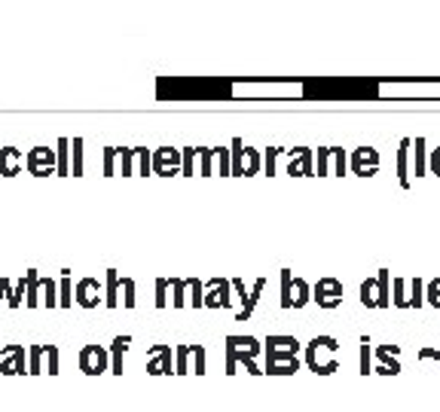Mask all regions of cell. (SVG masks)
<instances>
[{"mask_svg":"<svg viewBox=\"0 0 440 412\" xmlns=\"http://www.w3.org/2000/svg\"><path fill=\"white\" fill-rule=\"evenodd\" d=\"M260 165H263V156H260L257 150H251V147H245L242 138L232 141V147H230V174L254 177L260 172Z\"/></svg>","mask_w":440,"mask_h":412,"instance_id":"6da1fadb","label":"cell"},{"mask_svg":"<svg viewBox=\"0 0 440 412\" xmlns=\"http://www.w3.org/2000/svg\"><path fill=\"white\" fill-rule=\"evenodd\" d=\"M321 348H328V351H337L339 342H337L333 336H315V339H312V342L306 345V367H309L315 375H333V373L339 369V364H337V360H328V364H321V360H318Z\"/></svg>","mask_w":440,"mask_h":412,"instance_id":"7a4b0ae2","label":"cell"},{"mask_svg":"<svg viewBox=\"0 0 440 412\" xmlns=\"http://www.w3.org/2000/svg\"><path fill=\"white\" fill-rule=\"evenodd\" d=\"M312 302H318L321 309H337V305H343V281L318 278L312 284Z\"/></svg>","mask_w":440,"mask_h":412,"instance_id":"3957f363","label":"cell"},{"mask_svg":"<svg viewBox=\"0 0 440 412\" xmlns=\"http://www.w3.org/2000/svg\"><path fill=\"white\" fill-rule=\"evenodd\" d=\"M150 172L159 177L181 174V150H174V147H159L156 153H150Z\"/></svg>","mask_w":440,"mask_h":412,"instance_id":"277c9868","label":"cell"},{"mask_svg":"<svg viewBox=\"0 0 440 412\" xmlns=\"http://www.w3.org/2000/svg\"><path fill=\"white\" fill-rule=\"evenodd\" d=\"M349 168H352V174H358V177L379 174V153H376L373 147H358V150H352V156H349Z\"/></svg>","mask_w":440,"mask_h":412,"instance_id":"5b68a950","label":"cell"},{"mask_svg":"<svg viewBox=\"0 0 440 412\" xmlns=\"http://www.w3.org/2000/svg\"><path fill=\"white\" fill-rule=\"evenodd\" d=\"M25 168L34 177L55 174V150H49V147H34V150L25 156Z\"/></svg>","mask_w":440,"mask_h":412,"instance_id":"8992f818","label":"cell"},{"mask_svg":"<svg viewBox=\"0 0 440 412\" xmlns=\"http://www.w3.org/2000/svg\"><path fill=\"white\" fill-rule=\"evenodd\" d=\"M43 360H49V375L59 373V345H34L31 348V364H28V375L43 373Z\"/></svg>","mask_w":440,"mask_h":412,"instance_id":"52a82bcc","label":"cell"},{"mask_svg":"<svg viewBox=\"0 0 440 412\" xmlns=\"http://www.w3.org/2000/svg\"><path fill=\"white\" fill-rule=\"evenodd\" d=\"M205 305L208 309H230L232 305V284L226 278H211L205 284Z\"/></svg>","mask_w":440,"mask_h":412,"instance_id":"ba28073f","label":"cell"},{"mask_svg":"<svg viewBox=\"0 0 440 412\" xmlns=\"http://www.w3.org/2000/svg\"><path fill=\"white\" fill-rule=\"evenodd\" d=\"M80 369L86 375H101L108 373V351L101 345H86L80 351Z\"/></svg>","mask_w":440,"mask_h":412,"instance_id":"9c48e42d","label":"cell"},{"mask_svg":"<svg viewBox=\"0 0 440 412\" xmlns=\"http://www.w3.org/2000/svg\"><path fill=\"white\" fill-rule=\"evenodd\" d=\"M290 162H288V174L290 177H312L315 174V153L309 147H297V150H288Z\"/></svg>","mask_w":440,"mask_h":412,"instance_id":"30bf717a","label":"cell"},{"mask_svg":"<svg viewBox=\"0 0 440 412\" xmlns=\"http://www.w3.org/2000/svg\"><path fill=\"white\" fill-rule=\"evenodd\" d=\"M0 373L3 375H25V348L22 345H10L0 351Z\"/></svg>","mask_w":440,"mask_h":412,"instance_id":"8fae6325","label":"cell"},{"mask_svg":"<svg viewBox=\"0 0 440 412\" xmlns=\"http://www.w3.org/2000/svg\"><path fill=\"white\" fill-rule=\"evenodd\" d=\"M77 305L80 309H98L104 300H101V284H98V278H83L80 284H77Z\"/></svg>","mask_w":440,"mask_h":412,"instance_id":"7c38bea8","label":"cell"},{"mask_svg":"<svg viewBox=\"0 0 440 412\" xmlns=\"http://www.w3.org/2000/svg\"><path fill=\"white\" fill-rule=\"evenodd\" d=\"M239 364H242L251 375H263V369L257 367V360H254L251 354H245V351H239V348L226 345V369H223V373H226V375H236V373H239Z\"/></svg>","mask_w":440,"mask_h":412,"instance_id":"4fadbf2b","label":"cell"},{"mask_svg":"<svg viewBox=\"0 0 440 412\" xmlns=\"http://www.w3.org/2000/svg\"><path fill=\"white\" fill-rule=\"evenodd\" d=\"M147 373L150 375H172L174 367H172V348L168 345H156L147 358Z\"/></svg>","mask_w":440,"mask_h":412,"instance_id":"5bb4252c","label":"cell"},{"mask_svg":"<svg viewBox=\"0 0 440 412\" xmlns=\"http://www.w3.org/2000/svg\"><path fill=\"white\" fill-rule=\"evenodd\" d=\"M25 165V153L16 150V147H3L0 150V174L3 177H16Z\"/></svg>","mask_w":440,"mask_h":412,"instance_id":"9a60e30c","label":"cell"},{"mask_svg":"<svg viewBox=\"0 0 440 412\" xmlns=\"http://www.w3.org/2000/svg\"><path fill=\"white\" fill-rule=\"evenodd\" d=\"M410 144H413V138H401V144H397V181L403 189L410 187Z\"/></svg>","mask_w":440,"mask_h":412,"instance_id":"2e32d148","label":"cell"},{"mask_svg":"<svg viewBox=\"0 0 440 412\" xmlns=\"http://www.w3.org/2000/svg\"><path fill=\"white\" fill-rule=\"evenodd\" d=\"M290 309H303L312 302V284L303 278H290Z\"/></svg>","mask_w":440,"mask_h":412,"instance_id":"e0dca14e","label":"cell"},{"mask_svg":"<svg viewBox=\"0 0 440 412\" xmlns=\"http://www.w3.org/2000/svg\"><path fill=\"white\" fill-rule=\"evenodd\" d=\"M263 287H266V278H257V281H254L251 293L245 296L242 311H239V315H236V321H248V318L254 315V309H257V302H260V293H263Z\"/></svg>","mask_w":440,"mask_h":412,"instance_id":"ac0fdd59","label":"cell"},{"mask_svg":"<svg viewBox=\"0 0 440 412\" xmlns=\"http://www.w3.org/2000/svg\"><path fill=\"white\" fill-rule=\"evenodd\" d=\"M25 305L28 309L40 305V275H37V269H28L25 272Z\"/></svg>","mask_w":440,"mask_h":412,"instance_id":"d6986e66","label":"cell"},{"mask_svg":"<svg viewBox=\"0 0 440 412\" xmlns=\"http://www.w3.org/2000/svg\"><path fill=\"white\" fill-rule=\"evenodd\" d=\"M397 354H401V345H379V348H376V358H379V364L386 367L392 375L401 373V364H397Z\"/></svg>","mask_w":440,"mask_h":412,"instance_id":"ffe728a7","label":"cell"},{"mask_svg":"<svg viewBox=\"0 0 440 412\" xmlns=\"http://www.w3.org/2000/svg\"><path fill=\"white\" fill-rule=\"evenodd\" d=\"M410 150H413V174L416 177L428 174V150H425V138H416L413 144H410Z\"/></svg>","mask_w":440,"mask_h":412,"instance_id":"44dd1931","label":"cell"},{"mask_svg":"<svg viewBox=\"0 0 440 412\" xmlns=\"http://www.w3.org/2000/svg\"><path fill=\"white\" fill-rule=\"evenodd\" d=\"M425 305V281L419 278H410L407 281V309H422Z\"/></svg>","mask_w":440,"mask_h":412,"instance_id":"7402d4cb","label":"cell"},{"mask_svg":"<svg viewBox=\"0 0 440 412\" xmlns=\"http://www.w3.org/2000/svg\"><path fill=\"white\" fill-rule=\"evenodd\" d=\"M300 369V358H290V360H266L263 373L266 375H294Z\"/></svg>","mask_w":440,"mask_h":412,"instance_id":"603a6c76","label":"cell"},{"mask_svg":"<svg viewBox=\"0 0 440 412\" xmlns=\"http://www.w3.org/2000/svg\"><path fill=\"white\" fill-rule=\"evenodd\" d=\"M266 348L263 351H294L300 354V342H297L294 336H266Z\"/></svg>","mask_w":440,"mask_h":412,"instance_id":"cb8c5ba5","label":"cell"},{"mask_svg":"<svg viewBox=\"0 0 440 412\" xmlns=\"http://www.w3.org/2000/svg\"><path fill=\"white\" fill-rule=\"evenodd\" d=\"M376 284H379V309H388V305H392V272H388V269H379Z\"/></svg>","mask_w":440,"mask_h":412,"instance_id":"d4e9b609","label":"cell"},{"mask_svg":"<svg viewBox=\"0 0 440 412\" xmlns=\"http://www.w3.org/2000/svg\"><path fill=\"white\" fill-rule=\"evenodd\" d=\"M187 281V305H193V309H205V284L199 278H183Z\"/></svg>","mask_w":440,"mask_h":412,"instance_id":"484cf974","label":"cell"},{"mask_svg":"<svg viewBox=\"0 0 440 412\" xmlns=\"http://www.w3.org/2000/svg\"><path fill=\"white\" fill-rule=\"evenodd\" d=\"M117 293H119V272L117 269H108V287H104V305L108 309H117L119 305Z\"/></svg>","mask_w":440,"mask_h":412,"instance_id":"4316f807","label":"cell"},{"mask_svg":"<svg viewBox=\"0 0 440 412\" xmlns=\"http://www.w3.org/2000/svg\"><path fill=\"white\" fill-rule=\"evenodd\" d=\"M226 345L239 348V351L251 354V358H257V354H260V342L254 336H226Z\"/></svg>","mask_w":440,"mask_h":412,"instance_id":"83f0119b","label":"cell"},{"mask_svg":"<svg viewBox=\"0 0 440 412\" xmlns=\"http://www.w3.org/2000/svg\"><path fill=\"white\" fill-rule=\"evenodd\" d=\"M361 302L367 309H379V284H376V278H367L361 284Z\"/></svg>","mask_w":440,"mask_h":412,"instance_id":"f1b7e54d","label":"cell"},{"mask_svg":"<svg viewBox=\"0 0 440 412\" xmlns=\"http://www.w3.org/2000/svg\"><path fill=\"white\" fill-rule=\"evenodd\" d=\"M132 345V336H117L113 339V373L117 375H123V354H126V348Z\"/></svg>","mask_w":440,"mask_h":412,"instance_id":"f546056e","label":"cell"},{"mask_svg":"<svg viewBox=\"0 0 440 412\" xmlns=\"http://www.w3.org/2000/svg\"><path fill=\"white\" fill-rule=\"evenodd\" d=\"M68 150H70V141L61 138L59 141V153H55V174L68 177L70 174V165H68Z\"/></svg>","mask_w":440,"mask_h":412,"instance_id":"4dcf8cb0","label":"cell"},{"mask_svg":"<svg viewBox=\"0 0 440 412\" xmlns=\"http://www.w3.org/2000/svg\"><path fill=\"white\" fill-rule=\"evenodd\" d=\"M40 293H43V302L46 309H55L59 305V287H55V281L52 278H40Z\"/></svg>","mask_w":440,"mask_h":412,"instance_id":"1f68e13d","label":"cell"},{"mask_svg":"<svg viewBox=\"0 0 440 412\" xmlns=\"http://www.w3.org/2000/svg\"><path fill=\"white\" fill-rule=\"evenodd\" d=\"M196 153H199V147H183L181 150V174L183 177L196 174Z\"/></svg>","mask_w":440,"mask_h":412,"instance_id":"d6a6232c","label":"cell"},{"mask_svg":"<svg viewBox=\"0 0 440 412\" xmlns=\"http://www.w3.org/2000/svg\"><path fill=\"white\" fill-rule=\"evenodd\" d=\"M168 287H172V305L174 309H183L187 305V281L183 278H168Z\"/></svg>","mask_w":440,"mask_h":412,"instance_id":"836d02e7","label":"cell"},{"mask_svg":"<svg viewBox=\"0 0 440 412\" xmlns=\"http://www.w3.org/2000/svg\"><path fill=\"white\" fill-rule=\"evenodd\" d=\"M346 168H349V156L339 150V147H330V174L343 177Z\"/></svg>","mask_w":440,"mask_h":412,"instance_id":"e575fe53","label":"cell"},{"mask_svg":"<svg viewBox=\"0 0 440 412\" xmlns=\"http://www.w3.org/2000/svg\"><path fill=\"white\" fill-rule=\"evenodd\" d=\"M199 174L202 177H211L214 174V150H208V147H199Z\"/></svg>","mask_w":440,"mask_h":412,"instance_id":"d590c367","label":"cell"},{"mask_svg":"<svg viewBox=\"0 0 440 412\" xmlns=\"http://www.w3.org/2000/svg\"><path fill=\"white\" fill-rule=\"evenodd\" d=\"M373 373V348L370 339L361 336V375H370Z\"/></svg>","mask_w":440,"mask_h":412,"instance_id":"8d00e7d4","label":"cell"},{"mask_svg":"<svg viewBox=\"0 0 440 412\" xmlns=\"http://www.w3.org/2000/svg\"><path fill=\"white\" fill-rule=\"evenodd\" d=\"M392 305L394 309H407V281L403 278L392 281Z\"/></svg>","mask_w":440,"mask_h":412,"instance_id":"74e56055","label":"cell"},{"mask_svg":"<svg viewBox=\"0 0 440 412\" xmlns=\"http://www.w3.org/2000/svg\"><path fill=\"white\" fill-rule=\"evenodd\" d=\"M70 293H74V290H70V272L65 269V272H61V284H59V305H61V309H68V305L74 302V300H70Z\"/></svg>","mask_w":440,"mask_h":412,"instance_id":"f35d334b","label":"cell"},{"mask_svg":"<svg viewBox=\"0 0 440 412\" xmlns=\"http://www.w3.org/2000/svg\"><path fill=\"white\" fill-rule=\"evenodd\" d=\"M190 373V345L177 348V364H174V375H187Z\"/></svg>","mask_w":440,"mask_h":412,"instance_id":"ab89813d","label":"cell"},{"mask_svg":"<svg viewBox=\"0 0 440 412\" xmlns=\"http://www.w3.org/2000/svg\"><path fill=\"white\" fill-rule=\"evenodd\" d=\"M425 302L440 309V278H431L428 284H425Z\"/></svg>","mask_w":440,"mask_h":412,"instance_id":"60d3db41","label":"cell"},{"mask_svg":"<svg viewBox=\"0 0 440 412\" xmlns=\"http://www.w3.org/2000/svg\"><path fill=\"white\" fill-rule=\"evenodd\" d=\"M281 153H285V150H279V147H269V150L263 153V165H260V168H263V172H266L269 177L275 174V162H279V156H281Z\"/></svg>","mask_w":440,"mask_h":412,"instance_id":"b9f144b4","label":"cell"},{"mask_svg":"<svg viewBox=\"0 0 440 412\" xmlns=\"http://www.w3.org/2000/svg\"><path fill=\"white\" fill-rule=\"evenodd\" d=\"M134 159H138V172L134 174H141V177L150 174V153H147L144 147H134Z\"/></svg>","mask_w":440,"mask_h":412,"instance_id":"7bdbcfd3","label":"cell"},{"mask_svg":"<svg viewBox=\"0 0 440 412\" xmlns=\"http://www.w3.org/2000/svg\"><path fill=\"white\" fill-rule=\"evenodd\" d=\"M70 147H74V165H70V174L80 177L83 174V141L74 138V144H70Z\"/></svg>","mask_w":440,"mask_h":412,"instance_id":"ee69618b","label":"cell"},{"mask_svg":"<svg viewBox=\"0 0 440 412\" xmlns=\"http://www.w3.org/2000/svg\"><path fill=\"white\" fill-rule=\"evenodd\" d=\"M214 162H217L220 174L230 177V150H226V147H214Z\"/></svg>","mask_w":440,"mask_h":412,"instance_id":"f6af8a7d","label":"cell"},{"mask_svg":"<svg viewBox=\"0 0 440 412\" xmlns=\"http://www.w3.org/2000/svg\"><path fill=\"white\" fill-rule=\"evenodd\" d=\"M290 278H294V272L290 269H281V309H290Z\"/></svg>","mask_w":440,"mask_h":412,"instance_id":"bcb514c9","label":"cell"},{"mask_svg":"<svg viewBox=\"0 0 440 412\" xmlns=\"http://www.w3.org/2000/svg\"><path fill=\"white\" fill-rule=\"evenodd\" d=\"M117 156H119L117 147H108V150H104V177L117 174Z\"/></svg>","mask_w":440,"mask_h":412,"instance_id":"7dc6e473","label":"cell"},{"mask_svg":"<svg viewBox=\"0 0 440 412\" xmlns=\"http://www.w3.org/2000/svg\"><path fill=\"white\" fill-rule=\"evenodd\" d=\"M330 174V147H318V177Z\"/></svg>","mask_w":440,"mask_h":412,"instance_id":"c3c4849f","label":"cell"},{"mask_svg":"<svg viewBox=\"0 0 440 412\" xmlns=\"http://www.w3.org/2000/svg\"><path fill=\"white\" fill-rule=\"evenodd\" d=\"M168 278H159L156 281V309H166L168 305Z\"/></svg>","mask_w":440,"mask_h":412,"instance_id":"681fc988","label":"cell"},{"mask_svg":"<svg viewBox=\"0 0 440 412\" xmlns=\"http://www.w3.org/2000/svg\"><path fill=\"white\" fill-rule=\"evenodd\" d=\"M123 156V177H132L134 174V150H119Z\"/></svg>","mask_w":440,"mask_h":412,"instance_id":"f907efd6","label":"cell"},{"mask_svg":"<svg viewBox=\"0 0 440 412\" xmlns=\"http://www.w3.org/2000/svg\"><path fill=\"white\" fill-rule=\"evenodd\" d=\"M119 281H123V290H126L123 305H126V309H134V281L132 278H119Z\"/></svg>","mask_w":440,"mask_h":412,"instance_id":"816d5d0a","label":"cell"},{"mask_svg":"<svg viewBox=\"0 0 440 412\" xmlns=\"http://www.w3.org/2000/svg\"><path fill=\"white\" fill-rule=\"evenodd\" d=\"M428 172L440 177V147H437V150H431V156H428Z\"/></svg>","mask_w":440,"mask_h":412,"instance_id":"f5cc1de1","label":"cell"},{"mask_svg":"<svg viewBox=\"0 0 440 412\" xmlns=\"http://www.w3.org/2000/svg\"><path fill=\"white\" fill-rule=\"evenodd\" d=\"M419 360H440V348H422Z\"/></svg>","mask_w":440,"mask_h":412,"instance_id":"db71d44e","label":"cell"}]
</instances>
